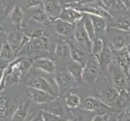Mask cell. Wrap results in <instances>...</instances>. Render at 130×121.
Masks as SVG:
<instances>
[{
  "instance_id": "1",
  "label": "cell",
  "mask_w": 130,
  "mask_h": 121,
  "mask_svg": "<svg viewBox=\"0 0 130 121\" xmlns=\"http://www.w3.org/2000/svg\"><path fill=\"white\" fill-rule=\"evenodd\" d=\"M99 75V62L95 57L89 58L84 66L83 80L88 84H93L98 78Z\"/></svg>"
},
{
  "instance_id": "2",
  "label": "cell",
  "mask_w": 130,
  "mask_h": 121,
  "mask_svg": "<svg viewBox=\"0 0 130 121\" xmlns=\"http://www.w3.org/2000/svg\"><path fill=\"white\" fill-rule=\"evenodd\" d=\"M27 86L38 89V90H43L45 92L48 93V94L56 96L55 90L53 89V86H51V82H49L46 78H43V77H41V76L34 77V78L28 82Z\"/></svg>"
},
{
  "instance_id": "3",
  "label": "cell",
  "mask_w": 130,
  "mask_h": 121,
  "mask_svg": "<svg viewBox=\"0 0 130 121\" xmlns=\"http://www.w3.org/2000/svg\"><path fill=\"white\" fill-rule=\"evenodd\" d=\"M43 8L51 23L59 18L62 11L59 0H43Z\"/></svg>"
},
{
  "instance_id": "4",
  "label": "cell",
  "mask_w": 130,
  "mask_h": 121,
  "mask_svg": "<svg viewBox=\"0 0 130 121\" xmlns=\"http://www.w3.org/2000/svg\"><path fill=\"white\" fill-rule=\"evenodd\" d=\"M55 82L58 86L59 91L60 94L66 93L72 86L73 79L68 72L63 71L58 73L55 77Z\"/></svg>"
},
{
  "instance_id": "5",
  "label": "cell",
  "mask_w": 130,
  "mask_h": 121,
  "mask_svg": "<svg viewBox=\"0 0 130 121\" xmlns=\"http://www.w3.org/2000/svg\"><path fill=\"white\" fill-rule=\"evenodd\" d=\"M28 88L32 102H34L37 104L41 105V104L51 103L52 101H54L57 99V96L48 94V93L43 90H38V89L31 88V87H28Z\"/></svg>"
},
{
  "instance_id": "6",
  "label": "cell",
  "mask_w": 130,
  "mask_h": 121,
  "mask_svg": "<svg viewBox=\"0 0 130 121\" xmlns=\"http://www.w3.org/2000/svg\"><path fill=\"white\" fill-rule=\"evenodd\" d=\"M59 19H63L72 24H77L82 19V13L71 7H66L61 11Z\"/></svg>"
},
{
  "instance_id": "7",
  "label": "cell",
  "mask_w": 130,
  "mask_h": 121,
  "mask_svg": "<svg viewBox=\"0 0 130 121\" xmlns=\"http://www.w3.org/2000/svg\"><path fill=\"white\" fill-rule=\"evenodd\" d=\"M109 66L111 69L112 80L116 86V89L120 92L123 89L124 83L126 82L124 72L122 70V69L118 65L115 64L114 62H111Z\"/></svg>"
},
{
  "instance_id": "8",
  "label": "cell",
  "mask_w": 130,
  "mask_h": 121,
  "mask_svg": "<svg viewBox=\"0 0 130 121\" xmlns=\"http://www.w3.org/2000/svg\"><path fill=\"white\" fill-rule=\"evenodd\" d=\"M32 66L46 74H54L56 70L55 63L52 60L46 57H40L32 62Z\"/></svg>"
},
{
  "instance_id": "9",
  "label": "cell",
  "mask_w": 130,
  "mask_h": 121,
  "mask_svg": "<svg viewBox=\"0 0 130 121\" xmlns=\"http://www.w3.org/2000/svg\"><path fill=\"white\" fill-rule=\"evenodd\" d=\"M52 23L54 24L55 32L60 36H69L72 33L74 34V30H75V26H76L75 24L68 23L59 18L55 19V21H53Z\"/></svg>"
},
{
  "instance_id": "10",
  "label": "cell",
  "mask_w": 130,
  "mask_h": 121,
  "mask_svg": "<svg viewBox=\"0 0 130 121\" xmlns=\"http://www.w3.org/2000/svg\"><path fill=\"white\" fill-rule=\"evenodd\" d=\"M68 46L70 48V57L73 60V62L80 64L81 66H85L87 62L86 53L83 48L72 42H68Z\"/></svg>"
},
{
  "instance_id": "11",
  "label": "cell",
  "mask_w": 130,
  "mask_h": 121,
  "mask_svg": "<svg viewBox=\"0 0 130 121\" xmlns=\"http://www.w3.org/2000/svg\"><path fill=\"white\" fill-rule=\"evenodd\" d=\"M120 97V92L115 88H108L99 94V100L107 106L115 104Z\"/></svg>"
},
{
  "instance_id": "12",
  "label": "cell",
  "mask_w": 130,
  "mask_h": 121,
  "mask_svg": "<svg viewBox=\"0 0 130 121\" xmlns=\"http://www.w3.org/2000/svg\"><path fill=\"white\" fill-rule=\"evenodd\" d=\"M74 38L76 40V41L79 44H83L85 45L88 46L89 48H90L91 50V44L92 42L89 40L88 36L86 34V32L85 30V27L83 23H78L76 24L75 26V30H74Z\"/></svg>"
},
{
  "instance_id": "13",
  "label": "cell",
  "mask_w": 130,
  "mask_h": 121,
  "mask_svg": "<svg viewBox=\"0 0 130 121\" xmlns=\"http://www.w3.org/2000/svg\"><path fill=\"white\" fill-rule=\"evenodd\" d=\"M117 63L124 74H128L129 69H130V55L127 50V48H123L120 51H117V56H116Z\"/></svg>"
},
{
  "instance_id": "14",
  "label": "cell",
  "mask_w": 130,
  "mask_h": 121,
  "mask_svg": "<svg viewBox=\"0 0 130 121\" xmlns=\"http://www.w3.org/2000/svg\"><path fill=\"white\" fill-rule=\"evenodd\" d=\"M85 110L89 111H103V109H108L110 107L107 106L103 103H102L99 99H98L93 97H88L85 99L84 106Z\"/></svg>"
},
{
  "instance_id": "15",
  "label": "cell",
  "mask_w": 130,
  "mask_h": 121,
  "mask_svg": "<svg viewBox=\"0 0 130 121\" xmlns=\"http://www.w3.org/2000/svg\"><path fill=\"white\" fill-rule=\"evenodd\" d=\"M130 44V36L120 34L115 36L111 40V48L116 51H120L127 48Z\"/></svg>"
},
{
  "instance_id": "16",
  "label": "cell",
  "mask_w": 130,
  "mask_h": 121,
  "mask_svg": "<svg viewBox=\"0 0 130 121\" xmlns=\"http://www.w3.org/2000/svg\"><path fill=\"white\" fill-rule=\"evenodd\" d=\"M83 71L84 66L75 62H73V63H71L68 66V72L77 83H81L83 81Z\"/></svg>"
},
{
  "instance_id": "17",
  "label": "cell",
  "mask_w": 130,
  "mask_h": 121,
  "mask_svg": "<svg viewBox=\"0 0 130 121\" xmlns=\"http://www.w3.org/2000/svg\"><path fill=\"white\" fill-rule=\"evenodd\" d=\"M30 104L28 101H25L21 103L20 106L16 108L15 111L14 112V115L12 117V120L14 121H24L28 115V112L29 110Z\"/></svg>"
},
{
  "instance_id": "18",
  "label": "cell",
  "mask_w": 130,
  "mask_h": 121,
  "mask_svg": "<svg viewBox=\"0 0 130 121\" xmlns=\"http://www.w3.org/2000/svg\"><path fill=\"white\" fill-rule=\"evenodd\" d=\"M9 20L11 23L15 24V25H17V26L21 25V23L24 20V12L21 8H20L17 4H15L13 7V9L10 12Z\"/></svg>"
},
{
  "instance_id": "19",
  "label": "cell",
  "mask_w": 130,
  "mask_h": 121,
  "mask_svg": "<svg viewBox=\"0 0 130 121\" xmlns=\"http://www.w3.org/2000/svg\"><path fill=\"white\" fill-rule=\"evenodd\" d=\"M22 39L23 37H21V35H20V33H19V32H8L7 43L10 44L12 48H13L15 52L16 51H20V44L22 42Z\"/></svg>"
},
{
  "instance_id": "20",
  "label": "cell",
  "mask_w": 130,
  "mask_h": 121,
  "mask_svg": "<svg viewBox=\"0 0 130 121\" xmlns=\"http://www.w3.org/2000/svg\"><path fill=\"white\" fill-rule=\"evenodd\" d=\"M89 19H91L93 27H94L95 33L96 34L104 33L106 31V27H107V23H106L104 18L93 15H89Z\"/></svg>"
},
{
  "instance_id": "21",
  "label": "cell",
  "mask_w": 130,
  "mask_h": 121,
  "mask_svg": "<svg viewBox=\"0 0 130 121\" xmlns=\"http://www.w3.org/2000/svg\"><path fill=\"white\" fill-rule=\"evenodd\" d=\"M104 47H105L104 46V43H103V40H102L101 38L96 37L92 41V44H91L92 56H93V57H95L97 59L98 62H99V59L100 57L102 52H103V51Z\"/></svg>"
},
{
  "instance_id": "22",
  "label": "cell",
  "mask_w": 130,
  "mask_h": 121,
  "mask_svg": "<svg viewBox=\"0 0 130 121\" xmlns=\"http://www.w3.org/2000/svg\"><path fill=\"white\" fill-rule=\"evenodd\" d=\"M78 11L86 12V13L89 15L100 16V17H103V18H107L110 16L108 12L107 11H105L103 8L101 7H85L83 8H79Z\"/></svg>"
},
{
  "instance_id": "23",
  "label": "cell",
  "mask_w": 130,
  "mask_h": 121,
  "mask_svg": "<svg viewBox=\"0 0 130 121\" xmlns=\"http://www.w3.org/2000/svg\"><path fill=\"white\" fill-rule=\"evenodd\" d=\"M32 19L35 20L37 23L44 24V25H46L48 22H50L46 12L44 11L43 6L37 7V11L32 15Z\"/></svg>"
},
{
  "instance_id": "24",
  "label": "cell",
  "mask_w": 130,
  "mask_h": 121,
  "mask_svg": "<svg viewBox=\"0 0 130 121\" xmlns=\"http://www.w3.org/2000/svg\"><path fill=\"white\" fill-rule=\"evenodd\" d=\"M65 104L68 108L75 109L80 106V98L75 93H69L65 97Z\"/></svg>"
},
{
  "instance_id": "25",
  "label": "cell",
  "mask_w": 130,
  "mask_h": 121,
  "mask_svg": "<svg viewBox=\"0 0 130 121\" xmlns=\"http://www.w3.org/2000/svg\"><path fill=\"white\" fill-rule=\"evenodd\" d=\"M15 56V52L13 48L11 47V45L7 42L3 44L2 51L0 53V59L4 60H11L13 59Z\"/></svg>"
},
{
  "instance_id": "26",
  "label": "cell",
  "mask_w": 130,
  "mask_h": 121,
  "mask_svg": "<svg viewBox=\"0 0 130 121\" xmlns=\"http://www.w3.org/2000/svg\"><path fill=\"white\" fill-rule=\"evenodd\" d=\"M55 54L61 58H68L70 56V48L68 44H58L55 47Z\"/></svg>"
},
{
  "instance_id": "27",
  "label": "cell",
  "mask_w": 130,
  "mask_h": 121,
  "mask_svg": "<svg viewBox=\"0 0 130 121\" xmlns=\"http://www.w3.org/2000/svg\"><path fill=\"white\" fill-rule=\"evenodd\" d=\"M15 5L11 0H0V15L4 17L9 15Z\"/></svg>"
},
{
  "instance_id": "28",
  "label": "cell",
  "mask_w": 130,
  "mask_h": 121,
  "mask_svg": "<svg viewBox=\"0 0 130 121\" xmlns=\"http://www.w3.org/2000/svg\"><path fill=\"white\" fill-rule=\"evenodd\" d=\"M83 25H84L85 30L86 32V34L88 36L89 40L92 42L93 40L96 38V33H95V30L92 23V21H91V19H89V17L85 19V21L83 22Z\"/></svg>"
},
{
  "instance_id": "29",
  "label": "cell",
  "mask_w": 130,
  "mask_h": 121,
  "mask_svg": "<svg viewBox=\"0 0 130 121\" xmlns=\"http://www.w3.org/2000/svg\"><path fill=\"white\" fill-rule=\"evenodd\" d=\"M111 63V51L108 48L104 47L103 51L102 52L100 57L99 59V64L104 65L106 66H109Z\"/></svg>"
},
{
  "instance_id": "30",
  "label": "cell",
  "mask_w": 130,
  "mask_h": 121,
  "mask_svg": "<svg viewBox=\"0 0 130 121\" xmlns=\"http://www.w3.org/2000/svg\"><path fill=\"white\" fill-rule=\"evenodd\" d=\"M114 27L123 32H128L130 31V21L126 17H123L118 21L116 25Z\"/></svg>"
},
{
  "instance_id": "31",
  "label": "cell",
  "mask_w": 130,
  "mask_h": 121,
  "mask_svg": "<svg viewBox=\"0 0 130 121\" xmlns=\"http://www.w3.org/2000/svg\"><path fill=\"white\" fill-rule=\"evenodd\" d=\"M103 5L107 7L116 8V9H124V6L120 0H102Z\"/></svg>"
},
{
  "instance_id": "32",
  "label": "cell",
  "mask_w": 130,
  "mask_h": 121,
  "mask_svg": "<svg viewBox=\"0 0 130 121\" xmlns=\"http://www.w3.org/2000/svg\"><path fill=\"white\" fill-rule=\"evenodd\" d=\"M17 64L21 72L24 73L29 70L30 67L32 66V60L28 58H23L20 60Z\"/></svg>"
},
{
  "instance_id": "33",
  "label": "cell",
  "mask_w": 130,
  "mask_h": 121,
  "mask_svg": "<svg viewBox=\"0 0 130 121\" xmlns=\"http://www.w3.org/2000/svg\"><path fill=\"white\" fill-rule=\"evenodd\" d=\"M8 110L7 101L4 98H0V118H3L6 115Z\"/></svg>"
},
{
  "instance_id": "34",
  "label": "cell",
  "mask_w": 130,
  "mask_h": 121,
  "mask_svg": "<svg viewBox=\"0 0 130 121\" xmlns=\"http://www.w3.org/2000/svg\"><path fill=\"white\" fill-rule=\"evenodd\" d=\"M42 116L44 121H62V119L60 118L59 115L52 114V113H50L48 111L43 112Z\"/></svg>"
},
{
  "instance_id": "35",
  "label": "cell",
  "mask_w": 130,
  "mask_h": 121,
  "mask_svg": "<svg viewBox=\"0 0 130 121\" xmlns=\"http://www.w3.org/2000/svg\"><path fill=\"white\" fill-rule=\"evenodd\" d=\"M27 7H38L43 6V0H26Z\"/></svg>"
},
{
  "instance_id": "36",
  "label": "cell",
  "mask_w": 130,
  "mask_h": 121,
  "mask_svg": "<svg viewBox=\"0 0 130 121\" xmlns=\"http://www.w3.org/2000/svg\"><path fill=\"white\" fill-rule=\"evenodd\" d=\"M43 36H46V33H45L43 30L38 29L31 36V38H40V37H43Z\"/></svg>"
},
{
  "instance_id": "37",
  "label": "cell",
  "mask_w": 130,
  "mask_h": 121,
  "mask_svg": "<svg viewBox=\"0 0 130 121\" xmlns=\"http://www.w3.org/2000/svg\"><path fill=\"white\" fill-rule=\"evenodd\" d=\"M30 121H44L42 114V115H36V116L34 117V118H32Z\"/></svg>"
},
{
  "instance_id": "38",
  "label": "cell",
  "mask_w": 130,
  "mask_h": 121,
  "mask_svg": "<svg viewBox=\"0 0 130 121\" xmlns=\"http://www.w3.org/2000/svg\"><path fill=\"white\" fill-rule=\"evenodd\" d=\"M92 121H104V118L102 115H97L93 119Z\"/></svg>"
},
{
  "instance_id": "39",
  "label": "cell",
  "mask_w": 130,
  "mask_h": 121,
  "mask_svg": "<svg viewBox=\"0 0 130 121\" xmlns=\"http://www.w3.org/2000/svg\"><path fill=\"white\" fill-rule=\"evenodd\" d=\"M126 82H127V86H126V90H127L128 94L130 95V79H128Z\"/></svg>"
},
{
  "instance_id": "40",
  "label": "cell",
  "mask_w": 130,
  "mask_h": 121,
  "mask_svg": "<svg viewBox=\"0 0 130 121\" xmlns=\"http://www.w3.org/2000/svg\"><path fill=\"white\" fill-rule=\"evenodd\" d=\"M73 121H85V119H84L83 117H78V118L74 119V120H73Z\"/></svg>"
},
{
  "instance_id": "41",
  "label": "cell",
  "mask_w": 130,
  "mask_h": 121,
  "mask_svg": "<svg viewBox=\"0 0 130 121\" xmlns=\"http://www.w3.org/2000/svg\"><path fill=\"white\" fill-rule=\"evenodd\" d=\"M70 1H72V2H76V3H81V2H86V1H89V0H70Z\"/></svg>"
},
{
  "instance_id": "42",
  "label": "cell",
  "mask_w": 130,
  "mask_h": 121,
  "mask_svg": "<svg viewBox=\"0 0 130 121\" xmlns=\"http://www.w3.org/2000/svg\"><path fill=\"white\" fill-rule=\"evenodd\" d=\"M2 48H3V42H2V40H0V53H1V51H2Z\"/></svg>"
},
{
  "instance_id": "43",
  "label": "cell",
  "mask_w": 130,
  "mask_h": 121,
  "mask_svg": "<svg viewBox=\"0 0 130 121\" xmlns=\"http://www.w3.org/2000/svg\"><path fill=\"white\" fill-rule=\"evenodd\" d=\"M127 48V50H128V53H129V55H130V44H129V45L127 47V48Z\"/></svg>"
},
{
  "instance_id": "44",
  "label": "cell",
  "mask_w": 130,
  "mask_h": 121,
  "mask_svg": "<svg viewBox=\"0 0 130 121\" xmlns=\"http://www.w3.org/2000/svg\"><path fill=\"white\" fill-rule=\"evenodd\" d=\"M3 31V27H0V33H1V32Z\"/></svg>"
},
{
  "instance_id": "45",
  "label": "cell",
  "mask_w": 130,
  "mask_h": 121,
  "mask_svg": "<svg viewBox=\"0 0 130 121\" xmlns=\"http://www.w3.org/2000/svg\"><path fill=\"white\" fill-rule=\"evenodd\" d=\"M68 121H72V120H68Z\"/></svg>"
}]
</instances>
